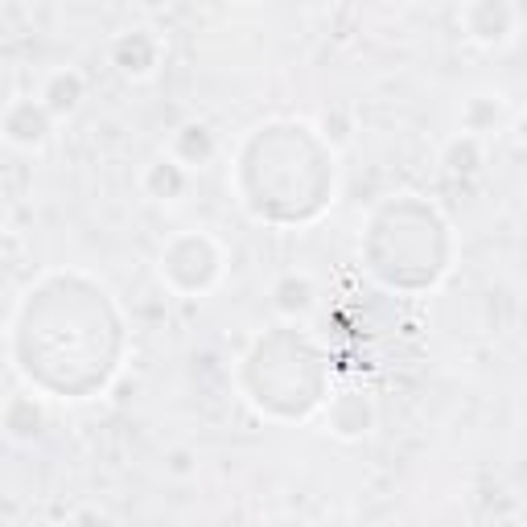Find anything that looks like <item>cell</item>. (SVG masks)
<instances>
[{
    "instance_id": "1",
    "label": "cell",
    "mask_w": 527,
    "mask_h": 527,
    "mask_svg": "<svg viewBox=\"0 0 527 527\" xmlns=\"http://www.w3.org/2000/svg\"><path fill=\"white\" fill-rule=\"evenodd\" d=\"M79 95H83V79L75 75V70H66V75H54L50 87H46V112H50V116L70 112V108L79 103Z\"/></svg>"
}]
</instances>
